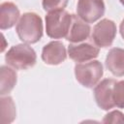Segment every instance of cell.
Here are the masks:
<instances>
[{
    "label": "cell",
    "mask_w": 124,
    "mask_h": 124,
    "mask_svg": "<svg viewBox=\"0 0 124 124\" xmlns=\"http://www.w3.org/2000/svg\"><path fill=\"white\" fill-rule=\"evenodd\" d=\"M119 1H120V2H121V4L124 6V0H119Z\"/></svg>",
    "instance_id": "19"
},
{
    "label": "cell",
    "mask_w": 124,
    "mask_h": 124,
    "mask_svg": "<svg viewBox=\"0 0 124 124\" xmlns=\"http://www.w3.org/2000/svg\"><path fill=\"white\" fill-rule=\"evenodd\" d=\"M72 23V15L65 10L48 12L46 16V35L51 39L66 38Z\"/></svg>",
    "instance_id": "3"
},
{
    "label": "cell",
    "mask_w": 124,
    "mask_h": 124,
    "mask_svg": "<svg viewBox=\"0 0 124 124\" xmlns=\"http://www.w3.org/2000/svg\"><path fill=\"white\" fill-rule=\"evenodd\" d=\"M0 94L3 96L9 94L16 83V73L14 69L8 66H1L0 68Z\"/></svg>",
    "instance_id": "13"
},
{
    "label": "cell",
    "mask_w": 124,
    "mask_h": 124,
    "mask_svg": "<svg viewBox=\"0 0 124 124\" xmlns=\"http://www.w3.org/2000/svg\"><path fill=\"white\" fill-rule=\"evenodd\" d=\"M91 28L89 24L83 21L76 15H72V23L69 28L66 40L71 43H80L89 37Z\"/></svg>",
    "instance_id": "10"
},
{
    "label": "cell",
    "mask_w": 124,
    "mask_h": 124,
    "mask_svg": "<svg viewBox=\"0 0 124 124\" xmlns=\"http://www.w3.org/2000/svg\"><path fill=\"white\" fill-rule=\"evenodd\" d=\"M116 31L115 23L108 18H104L94 26L92 40L99 47L110 46L113 43V40L115 39Z\"/></svg>",
    "instance_id": "5"
},
{
    "label": "cell",
    "mask_w": 124,
    "mask_h": 124,
    "mask_svg": "<svg viewBox=\"0 0 124 124\" xmlns=\"http://www.w3.org/2000/svg\"><path fill=\"white\" fill-rule=\"evenodd\" d=\"M16 34L20 41L25 44H35L43 37V21L40 16L35 13L23 14L16 27Z\"/></svg>",
    "instance_id": "1"
},
{
    "label": "cell",
    "mask_w": 124,
    "mask_h": 124,
    "mask_svg": "<svg viewBox=\"0 0 124 124\" xmlns=\"http://www.w3.org/2000/svg\"><path fill=\"white\" fill-rule=\"evenodd\" d=\"M37 55L35 50L26 44L12 46L5 54L6 63L16 70H27L36 64Z\"/></svg>",
    "instance_id": "2"
},
{
    "label": "cell",
    "mask_w": 124,
    "mask_h": 124,
    "mask_svg": "<svg viewBox=\"0 0 124 124\" xmlns=\"http://www.w3.org/2000/svg\"><path fill=\"white\" fill-rule=\"evenodd\" d=\"M67 4H68V0H43L42 2L44 10L46 12L64 10Z\"/></svg>",
    "instance_id": "16"
},
{
    "label": "cell",
    "mask_w": 124,
    "mask_h": 124,
    "mask_svg": "<svg viewBox=\"0 0 124 124\" xmlns=\"http://www.w3.org/2000/svg\"><path fill=\"white\" fill-rule=\"evenodd\" d=\"M104 74L103 65L98 60L78 63L75 66V76L77 80L84 87L92 88L101 79Z\"/></svg>",
    "instance_id": "4"
},
{
    "label": "cell",
    "mask_w": 124,
    "mask_h": 124,
    "mask_svg": "<svg viewBox=\"0 0 124 124\" xmlns=\"http://www.w3.org/2000/svg\"><path fill=\"white\" fill-rule=\"evenodd\" d=\"M119 31H120L121 37L124 39V18L122 19V21H121V23H120V26H119Z\"/></svg>",
    "instance_id": "18"
},
{
    "label": "cell",
    "mask_w": 124,
    "mask_h": 124,
    "mask_svg": "<svg viewBox=\"0 0 124 124\" xmlns=\"http://www.w3.org/2000/svg\"><path fill=\"white\" fill-rule=\"evenodd\" d=\"M19 17V10L13 2H3L0 5V28L1 30L12 28Z\"/></svg>",
    "instance_id": "12"
},
{
    "label": "cell",
    "mask_w": 124,
    "mask_h": 124,
    "mask_svg": "<svg viewBox=\"0 0 124 124\" xmlns=\"http://www.w3.org/2000/svg\"><path fill=\"white\" fill-rule=\"evenodd\" d=\"M107 69L115 77L124 76V48L113 47L106 57Z\"/></svg>",
    "instance_id": "11"
},
{
    "label": "cell",
    "mask_w": 124,
    "mask_h": 124,
    "mask_svg": "<svg viewBox=\"0 0 124 124\" xmlns=\"http://www.w3.org/2000/svg\"><path fill=\"white\" fill-rule=\"evenodd\" d=\"M103 122L104 123H124V114L119 110H112L105 115Z\"/></svg>",
    "instance_id": "17"
},
{
    "label": "cell",
    "mask_w": 124,
    "mask_h": 124,
    "mask_svg": "<svg viewBox=\"0 0 124 124\" xmlns=\"http://www.w3.org/2000/svg\"><path fill=\"white\" fill-rule=\"evenodd\" d=\"M67 58V52L63 43L52 41L46 45L42 50V59L46 64L58 65Z\"/></svg>",
    "instance_id": "9"
},
{
    "label": "cell",
    "mask_w": 124,
    "mask_h": 124,
    "mask_svg": "<svg viewBox=\"0 0 124 124\" xmlns=\"http://www.w3.org/2000/svg\"><path fill=\"white\" fill-rule=\"evenodd\" d=\"M78 16L87 23H93L105 14L104 0H78L77 5Z\"/></svg>",
    "instance_id": "6"
},
{
    "label": "cell",
    "mask_w": 124,
    "mask_h": 124,
    "mask_svg": "<svg viewBox=\"0 0 124 124\" xmlns=\"http://www.w3.org/2000/svg\"><path fill=\"white\" fill-rule=\"evenodd\" d=\"M115 82L116 80L113 78H106L95 85L94 98L100 108L108 110L115 107L112 98V89Z\"/></svg>",
    "instance_id": "7"
},
{
    "label": "cell",
    "mask_w": 124,
    "mask_h": 124,
    "mask_svg": "<svg viewBox=\"0 0 124 124\" xmlns=\"http://www.w3.org/2000/svg\"><path fill=\"white\" fill-rule=\"evenodd\" d=\"M68 54L70 58L76 62H87L99 55V47L90 43H81L78 45L70 44L68 46Z\"/></svg>",
    "instance_id": "8"
},
{
    "label": "cell",
    "mask_w": 124,
    "mask_h": 124,
    "mask_svg": "<svg viewBox=\"0 0 124 124\" xmlns=\"http://www.w3.org/2000/svg\"><path fill=\"white\" fill-rule=\"evenodd\" d=\"M16 106L13 99L8 97L1 98V123L2 124H9L13 122L16 118Z\"/></svg>",
    "instance_id": "14"
},
{
    "label": "cell",
    "mask_w": 124,
    "mask_h": 124,
    "mask_svg": "<svg viewBox=\"0 0 124 124\" xmlns=\"http://www.w3.org/2000/svg\"><path fill=\"white\" fill-rule=\"evenodd\" d=\"M112 98L114 105L119 108H124V80L116 81L112 89Z\"/></svg>",
    "instance_id": "15"
}]
</instances>
